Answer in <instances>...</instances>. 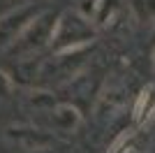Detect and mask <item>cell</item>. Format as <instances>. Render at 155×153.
<instances>
[{"label": "cell", "instance_id": "1", "mask_svg": "<svg viewBox=\"0 0 155 153\" xmlns=\"http://www.w3.org/2000/svg\"><path fill=\"white\" fill-rule=\"evenodd\" d=\"M53 28H56V16L53 14H39L16 35V39L7 49H9V53H16L19 58H28L42 46L51 44Z\"/></svg>", "mask_w": 155, "mask_h": 153}, {"label": "cell", "instance_id": "2", "mask_svg": "<svg viewBox=\"0 0 155 153\" xmlns=\"http://www.w3.org/2000/svg\"><path fill=\"white\" fill-rule=\"evenodd\" d=\"M91 37H93V30H91L88 19L86 16H70L67 14V16L56 21L51 44L56 49L65 51V49H74V46H84Z\"/></svg>", "mask_w": 155, "mask_h": 153}, {"label": "cell", "instance_id": "3", "mask_svg": "<svg viewBox=\"0 0 155 153\" xmlns=\"http://www.w3.org/2000/svg\"><path fill=\"white\" fill-rule=\"evenodd\" d=\"M35 16H37V12H35L32 7H19V9L5 14V16L0 19V49H7V46L16 39V35H19Z\"/></svg>", "mask_w": 155, "mask_h": 153}, {"label": "cell", "instance_id": "4", "mask_svg": "<svg viewBox=\"0 0 155 153\" xmlns=\"http://www.w3.org/2000/svg\"><path fill=\"white\" fill-rule=\"evenodd\" d=\"M7 137L12 141H16L21 148L26 151H44L53 144V139L42 130H32V127H9Z\"/></svg>", "mask_w": 155, "mask_h": 153}, {"label": "cell", "instance_id": "5", "mask_svg": "<svg viewBox=\"0 0 155 153\" xmlns=\"http://www.w3.org/2000/svg\"><path fill=\"white\" fill-rule=\"evenodd\" d=\"M53 114V127L56 130H60V132H72L74 127L79 125V121H81V116H79V111L72 104H60V107L51 109Z\"/></svg>", "mask_w": 155, "mask_h": 153}, {"label": "cell", "instance_id": "6", "mask_svg": "<svg viewBox=\"0 0 155 153\" xmlns=\"http://www.w3.org/2000/svg\"><path fill=\"white\" fill-rule=\"evenodd\" d=\"M130 12L139 23H155V0H130Z\"/></svg>", "mask_w": 155, "mask_h": 153}, {"label": "cell", "instance_id": "7", "mask_svg": "<svg viewBox=\"0 0 155 153\" xmlns=\"http://www.w3.org/2000/svg\"><path fill=\"white\" fill-rule=\"evenodd\" d=\"M116 9H118V0H97L95 16H93V19H95L97 23H109V19L114 16Z\"/></svg>", "mask_w": 155, "mask_h": 153}, {"label": "cell", "instance_id": "8", "mask_svg": "<svg viewBox=\"0 0 155 153\" xmlns=\"http://www.w3.org/2000/svg\"><path fill=\"white\" fill-rule=\"evenodd\" d=\"M12 93V81H9V76L5 72L0 70V97H7Z\"/></svg>", "mask_w": 155, "mask_h": 153}, {"label": "cell", "instance_id": "9", "mask_svg": "<svg viewBox=\"0 0 155 153\" xmlns=\"http://www.w3.org/2000/svg\"><path fill=\"white\" fill-rule=\"evenodd\" d=\"M153 63H155V53H153Z\"/></svg>", "mask_w": 155, "mask_h": 153}]
</instances>
